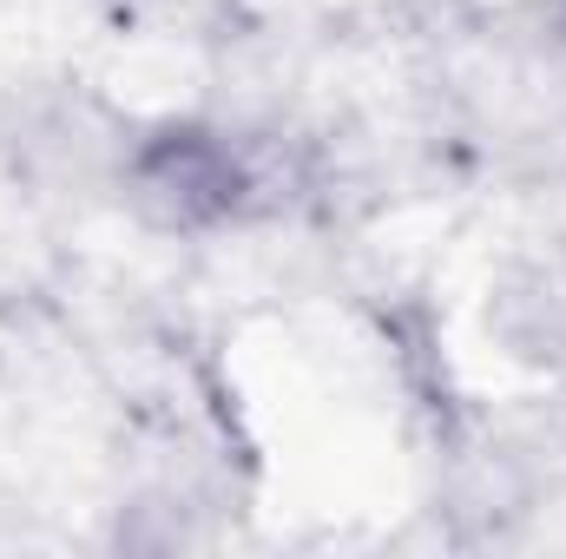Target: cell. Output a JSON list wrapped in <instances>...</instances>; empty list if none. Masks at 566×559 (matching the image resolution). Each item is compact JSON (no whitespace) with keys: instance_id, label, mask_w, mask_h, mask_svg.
I'll list each match as a JSON object with an SVG mask.
<instances>
[{"instance_id":"cell-1","label":"cell","mask_w":566,"mask_h":559,"mask_svg":"<svg viewBox=\"0 0 566 559\" xmlns=\"http://www.w3.org/2000/svg\"><path fill=\"white\" fill-rule=\"evenodd\" d=\"M119 191L151 231H218L264 191L258 151L218 126H158L119 151Z\"/></svg>"}]
</instances>
